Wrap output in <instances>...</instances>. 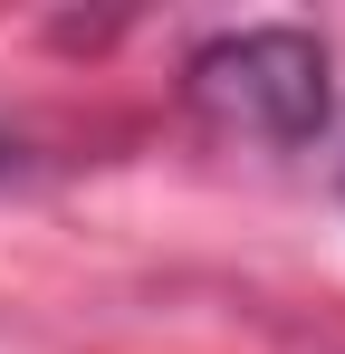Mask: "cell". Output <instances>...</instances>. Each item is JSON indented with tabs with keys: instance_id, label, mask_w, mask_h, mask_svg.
<instances>
[{
	"instance_id": "1",
	"label": "cell",
	"mask_w": 345,
	"mask_h": 354,
	"mask_svg": "<svg viewBox=\"0 0 345 354\" xmlns=\"http://www.w3.org/2000/svg\"><path fill=\"white\" fill-rule=\"evenodd\" d=\"M326 106H336V86H326V48L307 29H240L192 58V115L230 144L297 153L326 134Z\"/></svg>"
},
{
	"instance_id": "2",
	"label": "cell",
	"mask_w": 345,
	"mask_h": 354,
	"mask_svg": "<svg viewBox=\"0 0 345 354\" xmlns=\"http://www.w3.org/2000/svg\"><path fill=\"white\" fill-rule=\"evenodd\" d=\"M0 163H10V153H0Z\"/></svg>"
}]
</instances>
